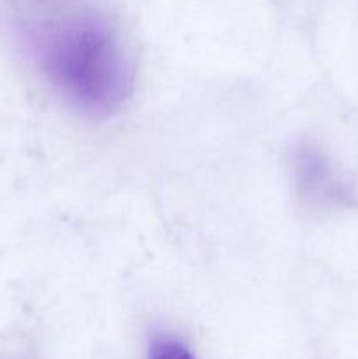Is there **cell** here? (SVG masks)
Listing matches in <instances>:
<instances>
[{
  "label": "cell",
  "instance_id": "obj_1",
  "mask_svg": "<svg viewBox=\"0 0 358 359\" xmlns=\"http://www.w3.org/2000/svg\"><path fill=\"white\" fill-rule=\"evenodd\" d=\"M35 49L53 86L88 114L116 111L132 90V69L118 34L100 18L53 21L39 30Z\"/></svg>",
  "mask_w": 358,
  "mask_h": 359
},
{
  "label": "cell",
  "instance_id": "obj_2",
  "mask_svg": "<svg viewBox=\"0 0 358 359\" xmlns=\"http://www.w3.org/2000/svg\"><path fill=\"white\" fill-rule=\"evenodd\" d=\"M295 167H297L298 184H300L304 195L314 196V198L318 196L329 198V196L337 195L336 182L330 174L329 165L323 161L321 156L316 154V151H300Z\"/></svg>",
  "mask_w": 358,
  "mask_h": 359
},
{
  "label": "cell",
  "instance_id": "obj_3",
  "mask_svg": "<svg viewBox=\"0 0 358 359\" xmlns=\"http://www.w3.org/2000/svg\"><path fill=\"white\" fill-rule=\"evenodd\" d=\"M147 359H195L188 347L175 339L160 337L150 347Z\"/></svg>",
  "mask_w": 358,
  "mask_h": 359
}]
</instances>
